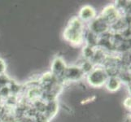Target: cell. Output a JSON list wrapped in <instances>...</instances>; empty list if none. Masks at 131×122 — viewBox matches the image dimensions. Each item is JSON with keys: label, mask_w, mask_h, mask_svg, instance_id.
<instances>
[{"label": "cell", "mask_w": 131, "mask_h": 122, "mask_svg": "<svg viewBox=\"0 0 131 122\" xmlns=\"http://www.w3.org/2000/svg\"><path fill=\"white\" fill-rule=\"evenodd\" d=\"M0 122H1V120H0Z\"/></svg>", "instance_id": "obj_14"}, {"label": "cell", "mask_w": 131, "mask_h": 122, "mask_svg": "<svg viewBox=\"0 0 131 122\" xmlns=\"http://www.w3.org/2000/svg\"><path fill=\"white\" fill-rule=\"evenodd\" d=\"M84 73L78 66L67 67L64 75L60 79L61 81H78L83 78Z\"/></svg>", "instance_id": "obj_5"}, {"label": "cell", "mask_w": 131, "mask_h": 122, "mask_svg": "<svg viewBox=\"0 0 131 122\" xmlns=\"http://www.w3.org/2000/svg\"><path fill=\"white\" fill-rule=\"evenodd\" d=\"M100 16L107 24L111 25L115 23L117 20H119L122 15L118 11V9L115 7V5H108L103 8Z\"/></svg>", "instance_id": "obj_4"}, {"label": "cell", "mask_w": 131, "mask_h": 122, "mask_svg": "<svg viewBox=\"0 0 131 122\" xmlns=\"http://www.w3.org/2000/svg\"><path fill=\"white\" fill-rule=\"evenodd\" d=\"M66 68H67V66H66V64L64 61V60L60 57H56L55 60H53L52 64H51V73L55 76H56L57 78L60 80L62 76L64 73Z\"/></svg>", "instance_id": "obj_6"}, {"label": "cell", "mask_w": 131, "mask_h": 122, "mask_svg": "<svg viewBox=\"0 0 131 122\" xmlns=\"http://www.w3.org/2000/svg\"><path fill=\"white\" fill-rule=\"evenodd\" d=\"M78 17L83 23L84 22H90L96 17V11L91 6L85 5L81 8Z\"/></svg>", "instance_id": "obj_7"}, {"label": "cell", "mask_w": 131, "mask_h": 122, "mask_svg": "<svg viewBox=\"0 0 131 122\" xmlns=\"http://www.w3.org/2000/svg\"><path fill=\"white\" fill-rule=\"evenodd\" d=\"M64 38L73 46H79L83 43L85 40L84 23L78 16H73L69 20L64 31Z\"/></svg>", "instance_id": "obj_1"}, {"label": "cell", "mask_w": 131, "mask_h": 122, "mask_svg": "<svg viewBox=\"0 0 131 122\" xmlns=\"http://www.w3.org/2000/svg\"><path fill=\"white\" fill-rule=\"evenodd\" d=\"M87 81L90 86L99 88L104 85L108 76L103 67H94V69L87 74Z\"/></svg>", "instance_id": "obj_2"}, {"label": "cell", "mask_w": 131, "mask_h": 122, "mask_svg": "<svg viewBox=\"0 0 131 122\" xmlns=\"http://www.w3.org/2000/svg\"><path fill=\"white\" fill-rule=\"evenodd\" d=\"M6 71V64L4 60H3L2 59H0V76L3 75L4 73Z\"/></svg>", "instance_id": "obj_13"}, {"label": "cell", "mask_w": 131, "mask_h": 122, "mask_svg": "<svg viewBox=\"0 0 131 122\" xmlns=\"http://www.w3.org/2000/svg\"><path fill=\"white\" fill-rule=\"evenodd\" d=\"M121 85H122V82L118 76H108L104 85L110 92H116L121 88Z\"/></svg>", "instance_id": "obj_8"}, {"label": "cell", "mask_w": 131, "mask_h": 122, "mask_svg": "<svg viewBox=\"0 0 131 122\" xmlns=\"http://www.w3.org/2000/svg\"><path fill=\"white\" fill-rule=\"evenodd\" d=\"M49 119L42 113H37L34 118V122H49Z\"/></svg>", "instance_id": "obj_12"}, {"label": "cell", "mask_w": 131, "mask_h": 122, "mask_svg": "<svg viewBox=\"0 0 131 122\" xmlns=\"http://www.w3.org/2000/svg\"><path fill=\"white\" fill-rule=\"evenodd\" d=\"M94 51H95V47H92L86 45V46L83 48V51H82V55H83V57L85 58V60H91L94 56Z\"/></svg>", "instance_id": "obj_11"}, {"label": "cell", "mask_w": 131, "mask_h": 122, "mask_svg": "<svg viewBox=\"0 0 131 122\" xmlns=\"http://www.w3.org/2000/svg\"><path fill=\"white\" fill-rule=\"evenodd\" d=\"M58 109H59V107H58V103L56 100L47 102L46 103V109H45L43 114L50 120L53 118V117L56 115Z\"/></svg>", "instance_id": "obj_9"}, {"label": "cell", "mask_w": 131, "mask_h": 122, "mask_svg": "<svg viewBox=\"0 0 131 122\" xmlns=\"http://www.w3.org/2000/svg\"><path fill=\"white\" fill-rule=\"evenodd\" d=\"M78 66L80 68V69L82 71L84 75H87L88 73H90V72L94 69V68L95 67V65H94L90 60H85L80 65H78Z\"/></svg>", "instance_id": "obj_10"}, {"label": "cell", "mask_w": 131, "mask_h": 122, "mask_svg": "<svg viewBox=\"0 0 131 122\" xmlns=\"http://www.w3.org/2000/svg\"><path fill=\"white\" fill-rule=\"evenodd\" d=\"M89 28L90 32L94 33L97 36H102L103 34H106L109 33L110 31V25L107 24V22L99 16H96L93 20L90 22Z\"/></svg>", "instance_id": "obj_3"}]
</instances>
